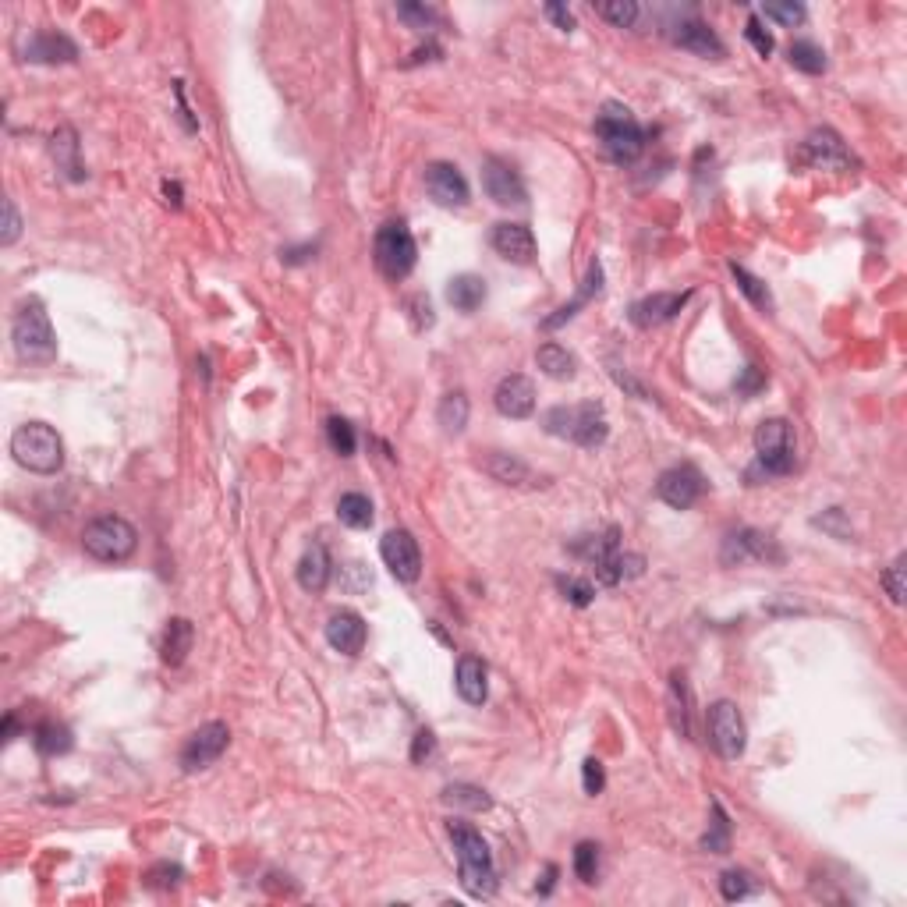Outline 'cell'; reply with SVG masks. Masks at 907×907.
Segmentation results:
<instances>
[{
  "label": "cell",
  "instance_id": "21",
  "mask_svg": "<svg viewBox=\"0 0 907 907\" xmlns=\"http://www.w3.org/2000/svg\"><path fill=\"white\" fill-rule=\"evenodd\" d=\"M365 638H369V628H365L362 613H355V610L330 613V621H326V642H330L334 652H341V656H358V652L365 649Z\"/></svg>",
  "mask_w": 907,
  "mask_h": 907
},
{
  "label": "cell",
  "instance_id": "54",
  "mask_svg": "<svg viewBox=\"0 0 907 907\" xmlns=\"http://www.w3.org/2000/svg\"><path fill=\"white\" fill-rule=\"evenodd\" d=\"M433 752H436V734L433 730H419V734H415V745H411V762L422 766Z\"/></svg>",
  "mask_w": 907,
  "mask_h": 907
},
{
  "label": "cell",
  "instance_id": "20",
  "mask_svg": "<svg viewBox=\"0 0 907 907\" xmlns=\"http://www.w3.org/2000/svg\"><path fill=\"white\" fill-rule=\"evenodd\" d=\"M667 36H670V43H674V47L688 50V54L713 57V61H720V57L727 54V47H723V39L716 36L713 25L698 22V18H681L674 29H667Z\"/></svg>",
  "mask_w": 907,
  "mask_h": 907
},
{
  "label": "cell",
  "instance_id": "47",
  "mask_svg": "<svg viewBox=\"0 0 907 907\" xmlns=\"http://www.w3.org/2000/svg\"><path fill=\"white\" fill-rule=\"evenodd\" d=\"M397 15H401L404 22L415 25V29H433V25L440 22L436 8H426V4H397Z\"/></svg>",
  "mask_w": 907,
  "mask_h": 907
},
{
  "label": "cell",
  "instance_id": "39",
  "mask_svg": "<svg viewBox=\"0 0 907 907\" xmlns=\"http://www.w3.org/2000/svg\"><path fill=\"white\" fill-rule=\"evenodd\" d=\"M326 440H330L334 454H341V458H351L358 447L355 426H351L348 419H341V415H330V419H326Z\"/></svg>",
  "mask_w": 907,
  "mask_h": 907
},
{
  "label": "cell",
  "instance_id": "4",
  "mask_svg": "<svg viewBox=\"0 0 907 907\" xmlns=\"http://www.w3.org/2000/svg\"><path fill=\"white\" fill-rule=\"evenodd\" d=\"M596 139L603 146L606 160H613L617 167H628L642 156L645 149V132L635 121L624 103H603L596 114Z\"/></svg>",
  "mask_w": 907,
  "mask_h": 907
},
{
  "label": "cell",
  "instance_id": "50",
  "mask_svg": "<svg viewBox=\"0 0 907 907\" xmlns=\"http://www.w3.org/2000/svg\"><path fill=\"white\" fill-rule=\"evenodd\" d=\"M759 18H773V22H780V25H798V22H805V8H801V4H766V8L759 11Z\"/></svg>",
  "mask_w": 907,
  "mask_h": 907
},
{
  "label": "cell",
  "instance_id": "59",
  "mask_svg": "<svg viewBox=\"0 0 907 907\" xmlns=\"http://www.w3.org/2000/svg\"><path fill=\"white\" fill-rule=\"evenodd\" d=\"M11 737H15V716L4 720V741H11Z\"/></svg>",
  "mask_w": 907,
  "mask_h": 907
},
{
  "label": "cell",
  "instance_id": "9",
  "mask_svg": "<svg viewBox=\"0 0 907 907\" xmlns=\"http://www.w3.org/2000/svg\"><path fill=\"white\" fill-rule=\"evenodd\" d=\"M373 256L376 266L387 280H404L415 263H419V245H415V234L404 220H390L376 231L373 241Z\"/></svg>",
  "mask_w": 907,
  "mask_h": 907
},
{
  "label": "cell",
  "instance_id": "19",
  "mask_svg": "<svg viewBox=\"0 0 907 907\" xmlns=\"http://www.w3.org/2000/svg\"><path fill=\"white\" fill-rule=\"evenodd\" d=\"M691 302V291H656V295H645L631 305V323L642 326V330H652V326H663Z\"/></svg>",
  "mask_w": 907,
  "mask_h": 907
},
{
  "label": "cell",
  "instance_id": "40",
  "mask_svg": "<svg viewBox=\"0 0 907 907\" xmlns=\"http://www.w3.org/2000/svg\"><path fill=\"white\" fill-rule=\"evenodd\" d=\"M702 851H709V854H727L730 851V819H727V812H723V805L720 801H713V830L702 837Z\"/></svg>",
  "mask_w": 907,
  "mask_h": 907
},
{
  "label": "cell",
  "instance_id": "58",
  "mask_svg": "<svg viewBox=\"0 0 907 907\" xmlns=\"http://www.w3.org/2000/svg\"><path fill=\"white\" fill-rule=\"evenodd\" d=\"M553 879H557V865H546V876H543V886H535V890H539V893H543V897H546V893H550V890H553Z\"/></svg>",
  "mask_w": 907,
  "mask_h": 907
},
{
  "label": "cell",
  "instance_id": "44",
  "mask_svg": "<svg viewBox=\"0 0 907 907\" xmlns=\"http://www.w3.org/2000/svg\"><path fill=\"white\" fill-rule=\"evenodd\" d=\"M720 893H723V900H745V897H752V876L748 872H737V869H730V872H723L720 876Z\"/></svg>",
  "mask_w": 907,
  "mask_h": 907
},
{
  "label": "cell",
  "instance_id": "42",
  "mask_svg": "<svg viewBox=\"0 0 907 907\" xmlns=\"http://www.w3.org/2000/svg\"><path fill=\"white\" fill-rule=\"evenodd\" d=\"M574 876L582 879V883H596V876H599V847L592 844V840H582V844L574 847Z\"/></svg>",
  "mask_w": 907,
  "mask_h": 907
},
{
  "label": "cell",
  "instance_id": "11",
  "mask_svg": "<svg viewBox=\"0 0 907 907\" xmlns=\"http://www.w3.org/2000/svg\"><path fill=\"white\" fill-rule=\"evenodd\" d=\"M783 550L773 535L759 532V528H737L727 532L720 546V564L723 567H745V564H780Z\"/></svg>",
  "mask_w": 907,
  "mask_h": 907
},
{
  "label": "cell",
  "instance_id": "22",
  "mask_svg": "<svg viewBox=\"0 0 907 907\" xmlns=\"http://www.w3.org/2000/svg\"><path fill=\"white\" fill-rule=\"evenodd\" d=\"M493 404L504 419H528L535 411V383L521 373L504 376L493 390Z\"/></svg>",
  "mask_w": 907,
  "mask_h": 907
},
{
  "label": "cell",
  "instance_id": "8",
  "mask_svg": "<svg viewBox=\"0 0 907 907\" xmlns=\"http://www.w3.org/2000/svg\"><path fill=\"white\" fill-rule=\"evenodd\" d=\"M139 546V532L121 514H100L82 528V550L100 564H125Z\"/></svg>",
  "mask_w": 907,
  "mask_h": 907
},
{
  "label": "cell",
  "instance_id": "13",
  "mask_svg": "<svg viewBox=\"0 0 907 907\" xmlns=\"http://www.w3.org/2000/svg\"><path fill=\"white\" fill-rule=\"evenodd\" d=\"M798 160L808 163V167H815V171H851L854 163H858L833 128H815V132H808L798 149Z\"/></svg>",
  "mask_w": 907,
  "mask_h": 907
},
{
  "label": "cell",
  "instance_id": "31",
  "mask_svg": "<svg viewBox=\"0 0 907 907\" xmlns=\"http://www.w3.org/2000/svg\"><path fill=\"white\" fill-rule=\"evenodd\" d=\"M667 706H670V723H674V730L681 737H691V684H688V677L677 670L674 677H670V698H667Z\"/></svg>",
  "mask_w": 907,
  "mask_h": 907
},
{
  "label": "cell",
  "instance_id": "36",
  "mask_svg": "<svg viewBox=\"0 0 907 907\" xmlns=\"http://www.w3.org/2000/svg\"><path fill=\"white\" fill-rule=\"evenodd\" d=\"M787 61H791V68L805 71V75H822L826 71V54L812 39H794L787 47Z\"/></svg>",
  "mask_w": 907,
  "mask_h": 907
},
{
  "label": "cell",
  "instance_id": "28",
  "mask_svg": "<svg viewBox=\"0 0 907 907\" xmlns=\"http://www.w3.org/2000/svg\"><path fill=\"white\" fill-rule=\"evenodd\" d=\"M50 153H54L57 171H64V178H71V181L86 178V167H82V160H78V135H75V128L71 125H61L54 132V139H50Z\"/></svg>",
  "mask_w": 907,
  "mask_h": 907
},
{
  "label": "cell",
  "instance_id": "16",
  "mask_svg": "<svg viewBox=\"0 0 907 907\" xmlns=\"http://www.w3.org/2000/svg\"><path fill=\"white\" fill-rule=\"evenodd\" d=\"M422 181H426V192L429 199L436 202V206H447V210H461V206H468V181L465 174L454 167V163L447 160H433L426 167V174H422Z\"/></svg>",
  "mask_w": 907,
  "mask_h": 907
},
{
  "label": "cell",
  "instance_id": "15",
  "mask_svg": "<svg viewBox=\"0 0 907 907\" xmlns=\"http://www.w3.org/2000/svg\"><path fill=\"white\" fill-rule=\"evenodd\" d=\"M706 493V479L695 465H674L656 479V497L674 511H688Z\"/></svg>",
  "mask_w": 907,
  "mask_h": 907
},
{
  "label": "cell",
  "instance_id": "3",
  "mask_svg": "<svg viewBox=\"0 0 907 907\" xmlns=\"http://www.w3.org/2000/svg\"><path fill=\"white\" fill-rule=\"evenodd\" d=\"M543 429L557 440L578 443L585 450H596L610 436V422L599 401H582V404H557L543 415Z\"/></svg>",
  "mask_w": 907,
  "mask_h": 907
},
{
  "label": "cell",
  "instance_id": "46",
  "mask_svg": "<svg viewBox=\"0 0 907 907\" xmlns=\"http://www.w3.org/2000/svg\"><path fill=\"white\" fill-rule=\"evenodd\" d=\"M404 309H408L411 326H415V330H429V326L436 323L433 305H429V298H426V295H411V298H404Z\"/></svg>",
  "mask_w": 907,
  "mask_h": 907
},
{
  "label": "cell",
  "instance_id": "27",
  "mask_svg": "<svg viewBox=\"0 0 907 907\" xmlns=\"http://www.w3.org/2000/svg\"><path fill=\"white\" fill-rule=\"evenodd\" d=\"M603 295V266L592 259L589 263V273H585V280H582V287H578V295L571 298V302H564L560 305L553 316H546L543 319V330H557V326H564L567 319H574L578 316V309H585V305L592 302V298H599Z\"/></svg>",
  "mask_w": 907,
  "mask_h": 907
},
{
  "label": "cell",
  "instance_id": "17",
  "mask_svg": "<svg viewBox=\"0 0 907 907\" xmlns=\"http://www.w3.org/2000/svg\"><path fill=\"white\" fill-rule=\"evenodd\" d=\"M482 188H486V195L497 202V206H525V199H528L518 167L500 160V156H489V160L482 163Z\"/></svg>",
  "mask_w": 907,
  "mask_h": 907
},
{
  "label": "cell",
  "instance_id": "57",
  "mask_svg": "<svg viewBox=\"0 0 907 907\" xmlns=\"http://www.w3.org/2000/svg\"><path fill=\"white\" fill-rule=\"evenodd\" d=\"M163 195H167V202L181 206V185H178V181H163Z\"/></svg>",
  "mask_w": 907,
  "mask_h": 907
},
{
  "label": "cell",
  "instance_id": "10",
  "mask_svg": "<svg viewBox=\"0 0 907 907\" xmlns=\"http://www.w3.org/2000/svg\"><path fill=\"white\" fill-rule=\"evenodd\" d=\"M706 727H709V745L723 755L727 762L741 759L748 748V727H745V716L741 709L730 702V698H720L713 702L706 713Z\"/></svg>",
  "mask_w": 907,
  "mask_h": 907
},
{
  "label": "cell",
  "instance_id": "29",
  "mask_svg": "<svg viewBox=\"0 0 907 907\" xmlns=\"http://www.w3.org/2000/svg\"><path fill=\"white\" fill-rule=\"evenodd\" d=\"M192 642H195V628L185 621V617H174V621L167 624V631H163L160 659L167 667H181L188 659V652H192Z\"/></svg>",
  "mask_w": 907,
  "mask_h": 907
},
{
  "label": "cell",
  "instance_id": "52",
  "mask_svg": "<svg viewBox=\"0 0 907 907\" xmlns=\"http://www.w3.org/2000/svg\"><path fill=\"white\" fill-rule=\"evenodd\" d=\"M582 787H585V794H603V787H606V769H603V762L599 759H585L582 762Z\"/></svg>",
  "mask_w": 907,
  "mask_h": 907
},
{
  "label": "cell",
  "instance_id": "24",
  "mask_svg": "<svg viewBox=\"0 0 907 907\" xmlns=\"http://www.w3.org/2000/svg\"><path fill=\"white\" fill-rule=\"evenodd\" d=\"M482 468H486V475L504 482V486H525V489L543 486V479L532 472V465L521 461L518 454H507V450H493L489 458H482Z\"/></svg>",
  "mask_w": 907,
  "mask_h": 907
},
{
  "label": "cell",
  "instance_id": "2",
  "mask_svg": "<svg viewBox=\"0 0 907 907\" xmlns=\"http://www.w3.org/2000/svg\"><path fill=\"white\" fill-rule=\"evenodd\" d=\"M574 557H582L585 564L596 571L599 585H621L628 578H638L645 567V560L638 553L621 550V532L606 528L603 535H582L578 543H571Z\"/></svg>",
  "mask_w": 907,
  "mask_h": 907
},
{
  "label": "cell",
  "instance_id": "7",
  "mask_svg": "<svg viewBox=\"0 0 907 907\" xmlns=\"http://www.w3.org/2000/svg\"><path fill=\"white\" fill-rule=\"evenodd\" d=\"M11 454L22 468L36 475H54L64 468V440L47 422H25L11 436Z\"/></svg>",
  "mask_w": 907,
  "mask_h": 907
},
{
  "label": "cell",
  "instance_id": "45",
  "mask_svg": "<svg viewBox=\"0 0 907 907\" xmlns=\"http://www.w3.org/2000/svg\"><path fill=\"white\" fill-rule=\"evenodd\" d=\"M745 39L755 47V54L759 57H769L773 54V32L762 25V18L759 15H752L748 18V25H745Z\"/></svg>",
  "mask_w": 907,
  "mask_h": 907
},
{
  "label": "cell",
  "instance_id": "23",
  "mask_svg": "<svg viewBox=\"0 0 907 907\" xmlns=\"http://www.w3.org/2000/svg\"><path fill=\"white\" fill-rule=\"evenodd\" d=\"M75 57H78V47L57 29L32 32L29 43H25V61H32V64H71Z\"/></svg>",
  "mask_w": 907,
  "mask_h": 907
},
{
  "label": "cell",
  "instance_id": "32",
  "mask_svg": "<svg viewBox=\"0 0 907 907\" xmlns=\"http://www.w3.org/2000/svg\"><path fill=\"white\" fill-rule=\"evenodd\" d=\"M468 411H472V404H468V397L461 394V390H450V394L440 397V408H436V422H440V429L447 436H458L465 433L468 426Z\"/></svg>",
  "mask_w": 907,
  "mask_h": 907
},
{
  "label": "cell",
  "instance_id": "35",
  "mask_svg": "<svg viewBox=\"0 0 907 907\" xmlns=\"http://www.w3.org/2000/svg\"><path fill=\"white\" fill-rule=\"evenodd\" d=\"M337 518H341V525H348V528H369L376 518L373 500L365 497V493H344V497L337 500Z\"/></svg>",
  "mask_w": 907,
  "mask_h": 907
},
{
  "label": "cell",
  "instance_id": "38",
  "mask_svg": "<svg viewBox=\"0 0 907 907\" xmlns=\"http://www.w3.org/2000/svg\"><path fill=\"white\" fill-rule=\"evenodd\" d=\"M443 801L454 808H468V812H486L493 805V798L482 787H472V783H450L447 791H443Z\"/></svg>",
  "mask_w": 907,
  "mask_h": 907
},
{
  "label": "cell",
  "instance_id": "6",
  "mask_svg": "<svg viewBox=\"0 0 907 907\" xmlns=\"http://www.w3.org/2000/svg\"><path fill=\"white\" fill-rule=\"evenodd\" d=\"M755 465L748 468L745 479L752 486L766 479H780L794 468V429L787 419H766L755 429Z\"/></svg>",
  "mask_w": 907,
  "mask_h": 907
},
{
  "label": "cell",
  "instance_id": "56",
  "mask_svg": "<svg viewBox=\"0 0 907 907\" xmlns=\"http://www.w3.org/2000/svg\"><path fill=\"white\" fill-rule=\"evenodd\" d=\"M546 18H553V22H557L564 32L574 29V15L567 8H560V4H546Z\"/></svg>",
  "mask_w": 907,
  "mask_h": 907
},
{
  "label": "cell",
  "instance_id": "26",
  "mask_svg": "<svg viewBox=\"0 0 907 907\" xmlns=\"http://www.w3.org/2000/svg\"><path fill=\"white\" fill-rule=\"evenodd\" d=\"M454 688L468 706H482L489 698V667L479 656H461L454 670Z\"/></svg>",
  "mask_w": 907,
  "mask_h": 907
},
{
  "label": "cell",
  "instance_id": "14",
  "mask_svg": "<svg viewBox=\"0 0 907 907\" xmlns=\"http://www.w3.org/2000/svg\"><path fill=\"white\" fill-rule=\"evenodd\" d=\"M380 557H383V564H387V571L394 574L397 582H404V585L419 582L422 550H419V543H415V535H411L408 528H390V532L383 535Z\"/></svg>",
  "mask_w": 907,
  "mask_h": 907
},
{
  "label": "cell",
  "instance_id": "33",
  "mask_svg": "<svg viewBox=\"0 0 907 907\" xmlns=\"http://www.w3.org/2000/svg\"><path fill=\"white\" fill-rule=\"evenodd\" d=\"M535 365H539V373L550 376V380H571L574 369H578L571 351H567L564 344H553V341L535 351Z\"/></svg>",
  "mask_w": 907,
  "mask_h": 907
},
{
  "label": "cell",
  "instance_id": "12",
  "mask_svg": "<svg viewBox=\"0 0 907 907\" xmlns=\"http://www.w3.org/2000/svg\"><path fill=\"white\" fill-rule=\"evenodd\" d=\"M227 745H231V730H227V723H220V720L202 723L195 734H188L185 745H181V759H178L181 769H185V773L210 769L213 762L227 752Z\"/></svg>",
  "mask_w": 907,
  "mask_h": 907
},
{
  "label": "cell",
  "instance_id": "34",
  "mask_svg": "<svg viewBox=\"0 0 907 907\" xmlns=\"http://www.w3.org/2000/svg\"><path fill=\"white\" fill-rule=\"evenodd\" d=\"M32 745H36L39 755H50V759H54V755H68L75 741H71V730L64 727V723L47 720L32 730Z\"/></svg>",
  "mask_w": 907,
  "mask_h": 907
},
{
  "label": "cell",
  "instance_id": "53",
  "mask_svg": "<svg viewBox=\"0 0 907 907\" xmlns=\"http://www.w3.org/2000/svg\"><path fill=\"white\" fill-rule=\"evenodd\" d=\"M181 876H185V872H181L178 865H167V861H163V865L149 869L146 879H149V886H156V890H171V886L181 883Z\"/></svg>",
  "mask_w": 907,
  "mask_h": 907
},
{
  "label": "cell",
  "instance_id": "37",
  "mask_svg": "<svg viewBox=\"0 0 907 907\" xmlns=\"http://www.w3.org/2000/svg\"><path fill=\"white\" fill-rule=\"evenodd\" d=\"M730 273H734V280H737V291H741V295H745L755 309L773 312V295H769V287L762 284L755 273H748L745 266H737V263H730Z\"/></svg>",
  "mask_w": 907,
  "mask_h": 907
},
{
  "label": "cell",
  "instance_id": "1",
  "mask_svg": "<svg viewBox=\"0 0 907 907\" xmlns=\"http://www.w3.org/2000/svg\"><path fill=\"white\" fill-rule=\"evenodd\" d=\"M450 844L458 851V872H461V886H465L472 897H493L500 890L497 879V865H493V851L482 840V833L475 826L461 819L447 822Z\"/></svg>",
  "mask_w": 907,
  "mask_h": 907
},
{
  "label": "cell",
  "instance_id": "55",
  "mask_svg": "<svg viewBox=\"0 0 907 907\" xmlns=\"http://www.w3.org/2000/svg\"><path fill=\"white\" fill-rule=\"evenodd\" d=\"M734 387H737V394L741 397H752V394H759V390L766 387V376H762L755 365H745V373H741V380H737Z\"/></svg>",
  "mask_w": 907,
  "mask_h": 907
},
{
  "label": "cell",
  "instance_id": "43",
  "mask_svg": "<svg viewBox=\"0 0 907 907\" xmlns=\"http://www.w3.org/2000/svg\"><path fill=\"white\" fill-rule=\"evenodd\" d=\"M596 15L606 18V22H613L617 29H631L638 18V4L635 0H613V4H599Z\"/></svg>",
  "mask_w": 907,
  "mask_h": 907
},
{
  "label": "cell",
  "instance_id": "18",
  "mask_svg": "<svg viewBox=\"0 0 907 907\" xmlns=\"http://www.w3.org/2000/svg\"><path fill=\"white\" fill-rule=\"evenodd\" d=\"M489 245H493V252H497L500 259H507V263H514V266H532L535 256H539L532 227L514 224V220H504V224L493 227Z\"/></svg>",
  "mask_w": 907,
  "mask_h": 907
},
{
  "label": "cell",
  "instance_id": "49",
  "mask_svg": "<svg viewBox=\"0 0 907 907\" xmlns=\"http://www.w3.org/2000/svg\"><path fill=\"white\" fill-rule=\"evenodd\" d=\"M18 238H22V217H18L15 199H4V231H0V245L11 249Z\"/></svg>",
  "mask_w": 907,
  "mask_h": 907
},
{
  "label": "cell",
  "instance_id": "51",
  "mask_svg": "<svg viewBox=\"0 0 907 907\" xmlns=\"http://www.w3.org/2000/svg\"><path fill=\"white\" fill-rule=\"evenodd\" d=\"M812 525L826 528V532H833L837 539H844V543L854 535V532H851V525L844 521V511H840V507H830V511H822L819 518H812Z\"/></svg>",
  "mask_w": 907,
  "mask_h": 907
},
{
  "label": "cell",
  "instance_id": "25",
  "mask_svg": "<svg viewBox=\"0 0 907 907\" xmlns=\"http://www.w3.org/2000/svg\"><path fill=\"white\" fill-rule=\"evenodd\" d=\"M298 585H302L305 592H312V596H319V592L330 585V578H334V564H330V553H326L323 543H309L302 553V560H298Z\"/></svg>",
  "mask_w": 907,
  "mask_h": 907
},
{
  "label": "cell",
  "instance_id": "30",
  "mask_svg": "<svg viewBox=\"0 0 907 907\" xmlns=\"http://www.w3.org/2000/svg\"><path fill=\"white\" fill-rule=\"evenodd\" d=\"M447 302L458 312H475L482 302H486V280L475 277V273H458V277H450Z\"/></svg>",
  "mask_w": 907,
  "mask_h": 907
},
{
  "label": "cell",
  "instance_id": "5",
  "mask_svg": "<svg viewBox=\"0 0 907 907\" xmlns=\"http://www.w3.org/2000/svg\"><path fill=\"white\" fill-rule=\"evenodd\" d=\"M11 344L22 362H54L57 358V334L50 326V316L39 298H25L11 319Z\"/></svg>",
  "mask_w": 907,
  "mask_h": 907
},
{
  "label": "cell",
  "instance_id": "48",
  "mask_svg": "<svg viewBox=\"0 0 907 907\" xmlns=\"http://www.w3.org/2000/svg\"><path fill=\"white\" fill-rule=\"evenodd\" d=\"M883 589H886V596L893 599V603H904V557H897L893 560L890 567L883 571Z\"/></svg>",
  "mask_w": 907,
  "mask_h": 907
},
{
  "label": "cell",
  "instance_id": "41",
  "mask_svg": "<svg viewBox=\"0 0 907 907\" xmlns=\"http://www.w3.org/2000/svg\"><path fill=\"white\" fill-rule=\"evenodd\" d=\"M557 589L564 592V599L574 606H589L592 599H596V585H592L589 578H578V574H560Z\"/></svg>",
  "mask_w": 907,
  "mask_h": 907
}]
</instances>
